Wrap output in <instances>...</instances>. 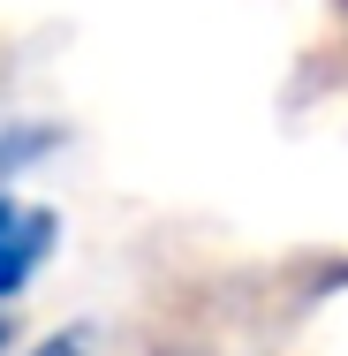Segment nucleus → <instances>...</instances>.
<instances>
[{
  "mask_svg": "<svg viewBox=\"0 0 348 356\" xmlns=\"http://www.w3.org/2000/svg\"><path fill=\"white\" fill-rule=\"evenodd\" d=\"M61 243V213L38 205V197H0V303H15L23 288L46 273Z\"/></svg>",
  "mask_w": 348,
  "mask_h": 356,
  "instance_id": "nucleus-1",
  "label": "nucleus"
},
{
  "mask_svg": "<svg viewBox=\"0 0 348 356\" xmlns=\"http://www.w3.org/2000/svg\"><path fill=\"white\" fill-rule=\"evenodd\" d=\"M31 356H99V334H91V326H61V334L31 341Z\"/></svg>",
  "mask_w": 348,
  "mask_h": 356,
  "instance_id": "nucleus-2",
  "label": "nucleus"
},
{
  "mask_svg": "<svg viewBox=\"0 0 348 356\" xmlns=\"http://www.w3.org/2000/svg\"><path fill=\"white\" fill-rule=\"evenodd\" d=\"M8 334H15V326H8V318H0V356H8Z\"/></svg>",
  "mask_w": 348,
  "mask_h": 356,
  "instance_id": "nucleus-3",
  "label": "nucleus"
}]
</instances>
